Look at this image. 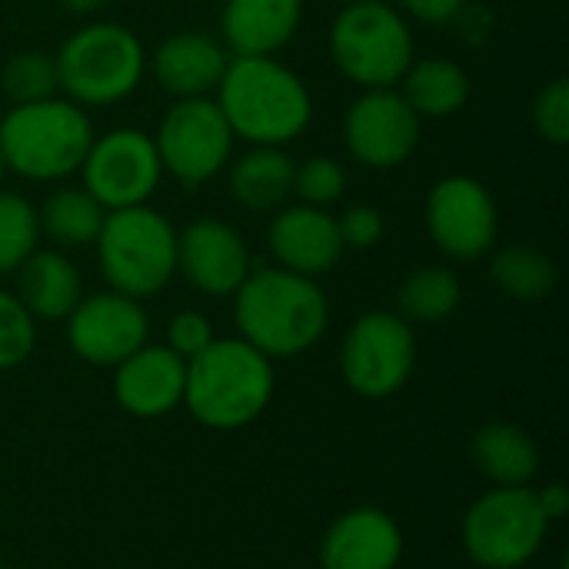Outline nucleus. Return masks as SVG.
Wrapping results in <instances>:
<instances>
[{
  "label": "nucleus",
  "mask_w": 569,
  "mask_h": 569,
  "mask_svg": "<svg viewBox=\"0 0 569 569\" xmlns=\"http://www.w3.org/2000/svg\"><path fill=\"white\" fill-rule=\"evenodd\" d=\"M340 3H363V0H340Z\"/></svg>",
  "instance_id": "nucleus-39"
},
{
  "label": "nucleus",
  "mask_w": 569,
  "mask_h": 569,
  "mask_svg": "<svg viewBox=\"0 0 569 569\" xmlns=\"http://www.w3.org/2000/svg\"><path fill=\"white\" fill-rule=\"evenodd\" d=\"M37 243H40L37 207L17 190H0V277L17 273L20 263L37 250Z\"/></svg>",
  "instance_id": "nucleus-28"
},
{
  "label": "nucleus",
  "mask_w": 569,
  "mask_h": 569,
  "mask_svg": "<svg viewBox=\"0 0 569 569\" xmlns=\"http://www.w3.org/2000/svg\"><path fill=\"white\" fill-rule=\"evenodd\" d=\"M247 240L223 220L203 217L177 233V273L203 297H233L250 277Z\"/></svg>",
  "instance_id": "nucleus-15"
},
{
  "label": "nucleus",
  "mask_w": 569,
  "mask_h": 569,
  "mask_svg": "<svg viewBox=\"0 0 569 569\" xmlns=\"http://www.w3.org/2000/svg\"><path fill=\"white\" fill-rule=\"evenodd\" d=\"M233 140L237 137L213 97L173 100L153 133L163 173L190 190L223 173L233 153Z\"/></svg>",
  "instance_id": "nucleus-9"
},
{
  "label": "nucleus",
  "mask_w": 569,
  "mask_h": 569,
  "mask_svg": "<svg viewBox=\"0 0 569 569\" xmlns=\"http://www.w3.org/2000/svg\"><path fill=\"white\" fill-rule=\"evenodd\" d=\"M233 323L240 340L270 360L313 350L330 327V300L313 277L260 267L233 293Z\"/></svg>",
  "instance_id": "nucleus-1"
},
{
  "label": "nucleus",
  "mask_w": 569,
  "mask_h": 569,
  "mask_svg": "<svg viewBox=\"0 0 569 569\" xmlns=\"http://www.w3.org/2000/svg\"><path fill=\"white\" fill-rule=\"evenodd\" d=\"M337 230L343 247L350 250H370L383 240L387 233V220L373 203H353L343 210V217H337Z\"/></svg>",
  "instance_id": "nucleus-34"
},
{
  "label": "nucleus",
  "mask_w": 569,
  "mask_h": 569,
  "mask_svg": "<svg viewBox=\"0 0 569 569\" xmlns=\"http://www.w3.org/2000/svg\"><path fill=\"white\" fill-rule=\"evenodd\" d=\"M267 247L277 260V267L303 273V277H323L330 273L343 257V240L337 230V217L323 207H280L267 227Z\"/></svg>",
  "instance_id": "nucleus-16"
},
{
  "label": "nucleus",
  "mask_w": 569,
  "mask_h": 569,
  "mask_svg": "<svg viewBox=\"0 0 569 569\" xmlns=\"http://www.w3.org/2000/svg\"><path fill=\"white\" fill-rule=\"evenodd\" d=\"M217 107L233 137L250 147H287L313 120L307 83L277 57H230L217 83Z\"/></svg>",
  "instance_id": "nucleus-2"
},
{
  "label": "nucleus",
  "mask_w": 569,
  "mask_h": 569,
  "mask_svg": "<svg viewBox=\"0 0 569 569\" xmlns=\"http://www.w3.org/2000/svg\"><path fill=\"white\" fill-rule=\"evenodd\" d=\"M490 280L517 303H540L557 287V263L540 247L510 243L490 257Z\"/></svg>",
  "instance_id": "nucleus-26"
},
{
  "label": "nucleus",
  "mask_w": 569,
  "mask_h": 569,
  "mask_svg": "<svg viewBox=\"0 0 569 569\" xmlns=\"http://www.w3.org/2000/svg\"><path fill=\"white\" fill-rule=\"evenodd\" d=\"M63 10H70V13H77V17H87V13H97V10H103L110 0H57Z\"/></svg>",
  "instance_id": "nucleus-37"
},
{
  "label": "nucleus",
  "mask_w": 569,
  "mask_h": 569,
  "mask_svg": "<svg viewBox=\"0 0 569 569\" xmlns=\"http://www.w3.org/2000/svg\"><path fill=\"white\" fill-rule=\"evenodd\" d=\"M150 337V317L140 300L117 290L80 297L67 317V343L90 367H117Z\"/></svg>",
  "instance_id": "nucleus-14"
},
{
  "label": "nucleus",
  "mask_w": 569,
  "mask_h": 569,
  "mask_svg": "<svg viewBox=\"0 0 569 569\" xmlns=\"http://www.w3.org/2000/svg\"><path fill=\"white\" fill-rule=\"evenodd\" d=\"M470 457L493 487H530L540 473V450L533 437L507 420L480 427L470 440Z\"/></svg>",
  "instance_id": "nucleus-22"
},
{
  "label": "nucleus",
  "mask_w": 569,
  "mask_h": 569,
  "mask_svg": "<svg viewBox=\"0 0 569 569\" xmlns=\"http://www.w3.org/2000/svg\"><path fill=\"white\" fill-rule=\"evenodd\" d=\"M463 300V283L450 267L423 263L413 273L403 277L397 290V313L407 323H443L457 313Z\"/></svg>",
  "instance_id": "nucleus-27"
},
{
  "label": "nucleus",
  "mask_w": 569,
  "mask_h": 569,
  "mask_svg": "<svg viewBox=\"0 0 569 569\" xmlns=\"http://www.w3.org/2000/svg\"><path fill=\"white\" fill-rule=\"evenodd\" d=\"M7 173H10V170H7V160H3V153H0V183H3Z\"/></svg>",
  "instance_id": "nucleus-38"
},
{
  "label": "nucleus",
  "mask_w": 569,
  "mask_h": 569,
  "mask_svg": "<svg viewBox=\"0 0 569 569\" xmlns=\"http://www.w3.org/2000/svg\"><path fill=\"white\" fill-rule=\"evenodd\" d=\"M0 569H3V563H0Z\"/></svg>",
  "instance_id": "nucleus-40"
},
{
  "label": "nucleus",
  "mask_w": 569,
  "mask_h": 569,
  "mask_svg": "<svg viewBox=\"0 0 569 569\" xmlns=\"http://www.w3.org/2000/svg\"><path fill=\"white\" fill-rule=\"evenodd\" d=\"M83 297L77 263L60 250H33L17 270V300L33 320H67Z\"/></svg>",
  "instance_id": "nucleus-21"
},
{
  "label": "nucleus",
  "mask_w": 569,
  "mask_h": 569,
  "mask_svg": "<svg viewBox=\"0 0 569 569\" xmlns=\"http://www.w3.org/2000/svg\"><path fill=\"white\" fill-rule=\"evenodd\" d=\"M93 247L107 287L123 297H157L177 277V230L147 203L107 210Z\"/></svg>",
  "instance_id": "nucleus-6"
},
{
  "label": "nucleus",
  "mask_w": 569,
  "mask_h": 569,
  "mask_svg": "<svg viewBox=\"0 0 569 569\" xmlns=\"http://www.w3.org/2000/svg\"><path fill=\"white\" fill-rule=\"evenodd\" d=\"M277 390L273 360L240 337H217L187 360L183 407L207 430H243L270 407Z\"/></svg>",
  "instance_id": "nucleus-3"
},
{
  "label": "nucleus",
  "mask_w": 569,
  "mask_h": 569,
  "mask_svg": "<svg viewBox=\"0 0 569 569\" xmlns=\"http://www.w3.org/2000/svg\"><path fill=\"white\" fill-rule=\"evenodd\" d=\"M403 13H410L417 23L427 27H443L450 20H457L467 7V0H400Z\"/></svg>",
  "instance_id": "nucleus-35"
},
{
  "label": "nucleus",
  "mask_w": 569,
  "mask_h": 569,
  "mask_svg": "<svg viewBox=\"0 0 569 569\" xmlns=\"http://www.w3.org/2000/svg\"><path fill=\"white\" fill-rule=\"evenodd\" d=\"M460 533L467 557L480 569H520L540 553L550 523L533 487H493L473 500Z\"/></svg>",
  "instance_id": "nucleus-8"
},
{
  "label": "nucleus",
  "mask_w": 569,
  "mask_h": 569,
  "mask_svg": "<svg viewBox=\"0 0 569 569\" xmlns=\"http://www.w3.org/2000/svg\"><path fill=\"white\" fill-rule=\"evenodd\" d=\"M417 367V333L390 310H370L353 320L340 343L343 383L363 400H387L400 393Z\"/></svg>",
  "instance_id": "nucleus-10"
},
{
  "label": "nucleus",
  "mask_w": 569,
  "mask_h": 569,
  "mask_svg": "<svg viewBox=\"0 0 569 569\" xmlns=\"http://www.w3.org/2000/svg\"><path fill=\"white\" fill-rule=\"evenodd\" d=\"M403 100L423 120H443L467 107L470 100V73L450 57H420L410 63L403 80L397 83Z\"/></svg>",
  "instance_id": "nucleus-23"
},
{
  "label": "nucleus",
  "mask_w": 569,
  "mask_h": 569,
  "mask_svg": "<svg viewBox=\"0 0 569 569\" xmlns=\"http://www.w3.org/2000/svg\"><path fill=\"white\" fill-rule=\"evenodd\" d=\"M103 217L107 210L83 187H57L37 210L40 233L50 237L63 250L93 247V240L100 237Z\"/></svg>",
  "instance_id": "nucleus-25"
},
{
  "label": "nucleus",
  "mask_w": 569,
  "mask_h": 569,
  "mask_svg": "<svg viewBox=\"0 0 569 569\" xmlns=\"http://www.w3.org/2000/svg\"><path fill=\"white\" fill-rule=\"evenodd\" d=\"M423 223L433 247L457 263L487 257L500 237V210L490 187L467 173H450L430 187Z\"/></svg>",
  "instance_id": "nucleus-12"
},
{
  "label": "nucleus",
  "mask_w": 569,
  "mask_h": 569,
  "mask_svg": "<svg viewBox=\"0 0 569 569\" xmlns=\"http://www.w3.org/2000/svg\"><path fill=\"white\" fill-rule=\"evenodd\" d=\"M533 493H537V503H540V510H543L547 523H560V520H567L569 490L560 483V480L543 483V487H540V490H533Z\"/></svg>",
  "instance_id": "nucleus-36"
},
{
  "label": "nucleus",
  "mask_w": 569,
  "mask_h": 569,
  "mask_svg": "<svg viewBox=\"0 0 569 569\" xmlns=\"http://www.w3.org/2000/svg\"><path fill=\"white\" fill-rule=\"evenodd\" d=\"M293 193L307 207L330 210L347 193V170L327 153H313L303 163H293Z\"/></svg>",
  "instance_id": "nucleus-30"
},
{
  "label": "nucleus",
  "mask_w": 569,
  "mask_h": 569,
  "mask_svg": "<svg viewBox=\"0 0 569 569\" xmlns=\"http://www.w3.org/2000/svg\"><path fill=\"white\" fill-rule=\"evenodd\" d=\"M320 569H397L403 560L400 523L377 507L340 513L320 540Z\"/></svg>",
  "instance_id": "nucleus-17"
},
{
  "label": "nucleus",
  "mask_w": 569,
  "mask_h": 569,
  "mask_svg": "<svg viewBox=\"0 0 569 569\" xmlns=\"http://www.w3.org/2000/svg\"><path fill=\"white\" fill-rule=\"evenodd\" d=\"M90 143V113L67 97L17 103L0 117V153L7 170L33 183H57L73 177Z\"/></svg>",
  "instance_id": "nucleus-4"
},
{
  "label": "nucleus",
  "mask_w": 569,
  "mask_h": 569,
  "mask_svg": "<svg viewBox=\"0 0 569 569\" xmlns=\"http://www.w3.org/2000/svg\"><path fill=\"white\" fill-rule=\"evenodd\" d=\"M0 90L3 97L17 103H37L47 97H57V63L43 50H20L10 57L0 70Z\"/></svg>",
  "instance_id": "nucleus-29"
},
{
  "label": "nucleus",
  "mask_w": 569,
  "mask_h": 569,
  "mask_svg": "<svg viewBox=\"0 0 569 569\" xmlns=\"http://www.w3.org/2000/svg\"><path fill=\"white\" fill-rule=\"evenodd\" d=\"M330 57L337 70L363 87H397L417 60V40L407 17L387 0L343 3L330 23Z\"/></svg>",
  "instance_id": "nucleus-7"
},
{
  "label": "nucleus",
  "mask_w": 569,
  "mask_h": 569,
  "mask_svg": "<svg viewBox=\"0 0 569 569\" xmlns=\"http://www.w3.org/2000/svg\"><path fill=\"white\" fill-rule=\"evenodd\" d=\"M213 340H217L213 323H210L200 310H180V313H173L170 323H167V347H170L180 360H193V357L203 353Z\"/></svg>",
  "instance_id": "nucleus-33"
},
{
  "label": "nucleus",
  "mask_w": 569,
  "mask_h": 569,
  "mask_svg": "<svg viewBox=\"0 0 569 569\" xmlns=\"http://www.w3.org/2000/svg\"><path fill=\"white\" fill-rule=\"evenodd\" d=\"M37 347V320L23 310L17 293L0 290V370H13L30 360Z\"/></svg>",
  "instance_id": "nucleus-31"
},
{
  "label": "nucleus",
  "mask_w": 569,
  "mask_h": 569,
  "mask_svg": "<svg viewBox=\"0 0 569 569\" xmlns=\"http://www.w3.org/2000/svg\"><path fill=\"white\" fill-rule=\"evenodd\" d=\"M230 193L243 210L270 213L293 193V160L283 147H250L230 163Z\"/></svg>",
  "instance_id": "nucleus-24"
},
{
  "label": "nucleus",
  "mask_w": 569,
  "mask_h": 569,
  "mask_svg": "<svg viewBox=\"0 0 569 569\" xmlns=\"http://www.w3.org/2000/svg\"><path fill=\"white\" fill-rule=\"evenodd\" d=\"M303 23V0H223L220 43L230 57H273Z\"/></svg>",
  "instance_id": "nucleus-20"
},
{
  "label": "nucleus",
  "mask_w": 569,
  "mask_h": 569,
  "mask_svg": "<svg viewBox=\"0 0 569 569\" xmlns=\"http://www.w3.org/2000/svg\"><path fill=\"white\" fill-rule=\"evenodd\" d=\"M420 143V117L397 87L363 90L343 113V147L367 170L403 167Z\"/></svg>",
  "instance_id": "nucleus-13"
},
{
  "label": "nucleus",
  "mask_w": 569,
  "mask_h": 569,
  "mask_svg": "<svg viewBox=\"0 0 569 569\" xmlns=\"http://www.w3.org/2000/svg\"><path fill=\"white\" fill-rule=\"evenodd\" d=\"M187 360H180L167 343H143L123 363L113 367V397L137 420H160L183 403Z\"/></svg>",
  "instance_id": "nucleus-18"
},
{
  "label": "nucleus",
  "mask_w": 569,
  "mask_h": 569,
  "mask_svg": "<svg viewBox=\"0 0 569 569\" xmlns=\"http://www.w3.org/2000/svg\"><path fill=\"white\" fill-rule=\"evenodd\" d=\"M530 113H533V127H537V133H540L547 143H553V147H567L569 143V80L567 77L550 80V83L537 93V100H533Z\"/></svg>",
  "instance_id": "nucleus-32"
},
{
  "label": "nucleus",
  "mask_w": 569,
  "mask_h": 569,
  "mask_svg": "<svg viewBox=\"0 0 569 569\" xmlns=\"http://www.w3.org/2000/svg\"><path fill=\"white\" fill-rule=\"evenodd\" d=\"M53 63L63 97L93 110L113 107L140 87L147 73V50L130 27L100 20L73 30L53 53Z\"/></svg>",
  "instance_id": "nucleus-5"
},
{
  "label": "nucleus",
  "mask_w": 569,
  "mask_h": 569,
  "mask_svg": "<svg viewBox=\"0 0 569 569\" xmlns=\"http://www.w3.org/2000/svg\"><path fill=\"white\" fill-rule=\"evenodd\" d=\"M230 63L227 47L200 30H180L160 40V47L150 53L147 67L163 93L173 100L183 97H210L217 90L223 70Z\"/></svg>",
  "instance_id": "nucleus-19"
},
{
  "label": "nucleus",
  "mask_w": 569,
  "mask_h": 569,
  "mask_svg": "<svg viewBox=\"0 0 569 569\" xmlns=\"http://www.w3.org/2000/svg\"><path fill=\"white\" fill-rule=\"evenodd\" d=\"M77 173L83 180L80 187L103 210L140 207L157 193L163 180L153 137L137 127H113L107 133H93V143Z\"/></svg>",
  "instance_id": "nucleus-11"
}]
</instances>
